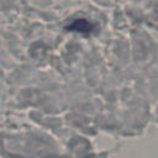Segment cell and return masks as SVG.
Listing matches in <instances>:
<instances>
[{"label":"cell","instance_id":"cell-1","mask_svg":"<svg viewBox=\"0 0 158 158\" xmlns=\"http://www.w3.org/2000/svg\"><path fill=\"white\" fill-rule=\"evenodd\" d=\"M67 30H69V31H75V32L86 35V33H89V32L93 30V25H91L90 22H88L86 20L80 19V20L73 21V22L67 27Z\"/></svg>","mask_w":158,"mask_h":158}]
</instances>
